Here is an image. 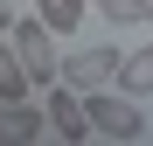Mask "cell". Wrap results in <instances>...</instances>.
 <instances>
[{
    "label": "cell",
    "mask_w": 153,
    "mask_h": 146,
    "mask_svg": "<svg viewBox=\"0 0 153 146\" xmlns=\"http://www.w3.org/2000/svg\"><path fill=\"white\" fill-rule=\"evenodd\" d=\"M14 49H21V63H28V77H35V90H49V84H63V49H56V28H49L42 14H21L14 21Z\"/></svg>",
    "instance_id": "6da1fadb"
},
{
    "label": "cell",
    "mask_w": 153,
    "mask_h": 146,
    "mask_svg": "<svg viewBox=\"0 0 153 146\" xmlns=\"http://www.w3.org/2000/svg\"><path fill=\"white\" fill-rule=\"evenodd\" d=\"M14 21H21V14H14V0H0V28H14Z\"/></svg>",
    "instance_id": "9c48e42d"
},
{
    "label": "cell",
    "mask_w": 153,
    "mask_h": 146,
    "mask_svg": "<svg viewBox=\"0 0 153 146\" xmlns=\"http://www.w3.org/2000/svg\"><path fill=\"white\" fill-rule=\"evenodd\" d=\"M97 14L111 21V28H139V21H153V0H91Z\"/></svg>",
    "instance_id": "ba28073f"
},
{
    "label": "cell",
    "mask_w": 153,
    "mask_h": 146,
    "mask_svg": "<svg viewBox=\"0 0 153 146\" xmlns=\"http://www.w3.org/2000/svg\"><path fill=\"white\" fill-rule=\"evenodd\" d=\"M118 70H125V49H76V56H63V84L70 90H84V97H97V90H111L118 84Z\"/></svg>",
    "instance_id": "7a4b0ae2"
},
{
    "label": "cell",
    "mask_w": 153,
    "mask_h": 146,
    "mask_svg": "<svg viewBox=\"0 0 153 146\" xmlns=\"http://www.w3.org/2000/svg\"><path fill=\"white\" fill-rule=\"evenodd\" d=\"M49 132V104H0V146H28V139H42Z\"/></svg>",
    "instance_id": "5b68a950"
},
{
    "label": "cell",
    "mask_w": 153,
    "mask_h": 146,
    "mask_svg": "<svg viewBox=\"0 0 153 146\" xmlns=\"http://www.w3.org/2000/svg\"><path fill=\"white\" fill-rule=\"evenodd\" d=\"M42 104H49V132H56V139H70V146L97 139V125H91V97H84V90L49 84V90H42Z\"/></svg>",
    "instance_id": "3957f363"
},
{
    "label": "cell",
    "mask_w": 153,
    "mask_h": 146,
    "mask_svg": "<svg viewBox=\"0 0 153 146\" xmlns=\"http://www.w3.org/2000/svg\"><path fill=\"white\" fill-rule=\"evenodd\" d=\"M35 14H42L56 35H76V28H84V14H97V7H91V0H42Z\"/></svg>",
    "instance_id": "8992f818"
},
{
    "label": "cell",
    "mask_w": 153,
    "mask_h": 146,
    "mask_svg": "<svg viewBox=\"0 0 153 146\" xmlns=\"http://www.w3.org/2000/svg\"><path fill=\"white\" fill-rule=\"evenodd\" d=\"M91 125H97V139H118V146L146 139V118H139V104L125 90H97L91 97Z\"/></svg>",
    "instance_id": "277c9868"
},
{
    "label": "cell",
    "mask_w": 153,
    "mask_h": 146,
    "mask_svg": "<svg viewBox=\"0 0 153 146\" xmlns=\"http://www.w3.org/2000/svg\"><path fill=\"white\" fill-rule=\"evenodd\" d=\"M118 90H125V97H146V90H153V42L125 56V70H118Z\"/></svg>",
    "instance_id": "52a82bcc"
}]
</instances>
